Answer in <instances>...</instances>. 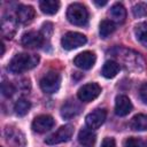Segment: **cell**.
Returning <instances> with one entry per match:
<instances>
[{"mask_svg":"<svg viewBox=\"0 0 147 147\" xmlns=\"http://www.w3.org/2000/svg\"><path fill=\"white\" fill-rule=\"evenodd\" d=\"M39 62V56L28 53L16 54L8 64V70L13 74H22L34 68Z\"/></svg>","mask_w":147,"mask_h":147,"instance_id":"obj_1","label":"cell"},{"mask_svg":"<svg viewBox=\"0 0 147 147\" xmlns=\"http://www.w3.org/2000/svg\"><path fill=\"white\" fill-rule=\"evenodd\" d=\"M67 17L71 24L84 26L87 24L88 21V11L86 7L82 3H71L67 10Z\"/></svg>","mask_w":147,"mask_h":147,"instance_id":"obj_2","label":"cell"},{"mask_svg":"<svg viewBox=\"0 0 147 147\" xmlns=\"http://www.w3.org/2000/svg\"><path fill=\"white\" fill-rule=\"evenodd\" d=\"M40 88L45 93H55L60 88L61 84V76L56 71H49L44 75L40 79Z\"/></svg>","mask_w":147,"mask_h":147,"instance_id":"obj_3","label":"cell"},{"mask_svg":"<svg viewBox=\"0 0 147 147\" xmlns=\"http://www.w3.org/2000/svg\"><path fill=\"white\" fill-rule=\"evenodd\" d=\"M87 41L86 37L83 33L79 32H67L62 39H61V45L64 49L67 51H71L75 48H78L83 45H85Z\"/></svg>","mask_w":147,"mask_h":147,"instance_id":"obj_4","label":"cell"},{"mask_svg":"<svg viewBox=\"0 0 147 147\" xmlns=\"http://www.w3.org/2000/svg\"><path fill=\"white\" fill-rule=\"evenodd\" d=\"M72 133H74V127L71 125H63L60 129H57L54 133L48 136L45 139V142L47 145H56V144L65 142L70 140V138L72 137Z\"/></svg>","mask_w":147,"mask_h":147,"instance_id":"obj_5","label":"cell"},{"mask_svg":"<svg viewBox=\"0 0 147 147\" xmlns=\"http://www.w3.org/2000/svg\"><path fill=\"white\" fill-rule=\"evenodd\" d=\"M101 93V87L96 84V83H88L83 85L79 90H78V99L83 102H90L94 99H96L99 96V94Z\"/></svg>","mask_w":147,"mask_h":147,"instance_id":"obj_6","label":"cell"},{"mask_svg":"<svg viewBox=\"0 0 147 147\" xmlns=\"http://www.w3.org/2000/svg\"><path fill=\"white\" fill-rule=\"evenodd\" d=\"M106 116H107V111L105 109H100V108L94 109L85 118L87 127L91 129V130H95V129L100 127L103 124V122L106 119Z\"/></svg>","mask_w":147,"mask_h":147,"instance_id":"obj_7","label":"cell"},{"mask_svg":"<svg viewBox=\"0 0 147 147\" xmlns=\"http://www.w3.org/2000/svg\"><path fill=\"white\" fill-rule=\"evenodd\" d=\"M22 45L28 48H39L44 44V34L37 31H29L22 36Z\"/></svg>","mask_w":147,"mask_h":147,"instance_id":"obj_8","label":"cell"},{"mask_svg":"<svg viewBox=\"0 0 147 147\" xmlns=\"http://www.w3.org/2000/svg\"><path fill=\"white\" fill-rule=\"evenodd\" d=\"M95 60H96V57H95V54L93 52L85 51V52L76 55V57L74 59V64L80 69L88 70L94 65Z\"/></svg>","mask_w":147,"mask_h":147,"instance_id":"obj_9","label":"cell"},{"mask_svg":"<svg viewBox=\"0 0 147 147\" xmlns=\"http://www.w3.org/2000/svg\"><path fill=\"white\" fill-rule=\"evenodd\" d=\"M54 125V119L49 115H39L32 122V130L38 133H44L51 130Z\"/></svg>","mask_w":147,"mask_h":147,"instance_id":"obj_10","label":"cell"},{"mask_svg":"<svg viewBox=\"0 0 147 147\" xmlns=\"http://www.w3.org/2000/svg\"><path fill=\"white\" fill-rule=\"evenodd\" d=\"M132 110V103L126 95H118L115 102V113L118 116H126Z\"/></svg>","mask_w":147,"mask_h":147,"instance_id":"obj_11","label":"cell"},{"mask_svg":"<svg viewBox=\"0 0 147 147\" xmlns=\"http://www.w3.org/2000/svg\"><path fill=\"white\" fill-rule=\"evenodd\" d=\"M34 14H36L34 9L31 6L22 5L16 10V20H17V22H20L22 24H28L33 20Z\"/></svg>","mask_w":147,"mask_h":147,"instance_id":"obj_12","label":"cell"},{"mask_svg":"<svg viewBox=\"0 0 147 147\" xmlns=\"http://www.w3.org/2000/svg\"><path fill=\"white\" fill-rule=\"evenodd\" d=\"M80 111V105L75 100H68L61 108V116L65 119L77 116Z\"/></svg>","mask_w":147,"mask_h":147,"instance_id":"obj_13","label":"cell"},{"mask_svg":"<svg viewBox=\"0 0 147 147\" xmlns=\"http://www.w3.org/2000/svg\"><path fill=\"white\" fill-rule=\"evenodd\" d=\"M78 141L83 147H93L96 141V136L93 130L84 127L78 133Z\"/></svg>","mask_w":147,"mask_h":147,"instance_id":"obj_14","label":"cell"},{"mask_svg":"<svg viewBox=\"0 0 147 147\" xmlns=\"http://www.w3.org/2000/svg\"><path fill=\"white\" fill-rule=\"evenodd\" d=\"M109 16L113 22L116 23H123L126 18V10L122 3H115L109 10Z\"/></svg>","mask_w":147,"mask_h":147,"instance_id":"obj_15","label":"cell"},{"mask_svg":"<svg viewBox=\"0 0 147 147\" xmlns=\"http://www.w3.org/2000/svg\"><path fill=\"white\" fill-rule=\"evenodd\" d=\"M130 127L134 131H146L147 130V115L138 114L130 121Z\"/></svg>","mask_w":147,"mask_h":147,"instance_id":"obj_16","label":"cell"},{"mask_svg":"<svg viewBox=\"0 0 147 147\" xmlns=\"http://www.w3.org/2000/svg\"><path fill=\"white\" fill-rule=\"evenodd\" d=\"M119 71V64L115 61H107L102 67V76L106 78H114Z\"/></svg>","mask_w":147,"mask_h":147,"instance_id":"obj_17","label":"cell"},{"mask_svg":"<svg viewBox=\"0 0 147 147\" xmlns=\"http://www.w3.org/2000/svg\"><path fill=\"white\" fill-rule=\"evenodd\" d=\"M41 11L46 15H54L60 8V2L55 0H44L39 3Z\"/></svg>","mask_w":147,"mask_h":147,"instance_id":"obj_18","label":"cell"},{"mask_svg":"<svg viewBox=\"0 0 147 147\" xmlns=\"http://www.w3.org/2000/svg\"><path fill=\"white\" fill-rule=\"evenodd\" d=\"M115 31V24L111 20H103L99 25V33L101 38H107Z\"/></svg>","mask_w":147,"mask_h":147,"instance_id":"obj_19","label":"cell"},{"mask_svg":"<svg viewBox=\"0 0 147 147\" xmlns=\"http://www.w3.org/2000/svg\"><path fill=\"white\" fill-rule=\"evenodd\" d=\"M30 108H31L30 101H28L26 99H23V98L18 99V100L16 101L15 106H14V110H15V113H16L18 116H24V115H26V114L29 113Z\"/></svg>","mask_w":147,"mask_h":147,"instance_id":"obj_20","label":"cell"},{"mask_svg":"<svg viewBox=\"0 0 147 147\" xmlns=\"http://www.w3.org/2000/svg\"><path fill=\"white\" fill-rule=\"evenodd\" d=\"M137 39L145 46H147V22L139 23L134 30Z\"/></svg>","mask_w":147,"mask_h":147,"instance_id":"obj_21","label":"cell"},{"mask_svg":"<svg viewBox=\"0 0 147 147\" xmlns=\"http://www.w3.org/2000/svg\"><path fill=\"white\" fill-rule=\"evenodd\" d=\"M18 134H21V132L20 131H16V130H14V129H11V127H7L6 129V138H7V140H8V142L9 141H15V146L16 147H20L21 145H20V140H22V141H24V137H17Z\"/></svg>","mask_w":147,"mask_h":147,"instance_id":"obj_22","label":"cell"},{"mask_svg":"<svg viewBox=\"0 0 147 147\" xmlns=\"http://www.w3.org/2000/svg\"><path fill=\"white\" fill-rule=\"evenodd\" d=\"M132 13L134 17H145L147 16V3L145 2H139L133 6Z\"/></svg>","mask_w":147,"mask_h":147,"instance_id":"obj_23","label":"cell"},{"mask_svg":"<svg viewBox=\"0 0 147 147\" xmlns=\"http://www.w3.org/2000/svg\"><path fill=\"white\" fill-rule=\"evenodd\" d=\"M1 92H2V94H3L5 96L9 98V96H11V95L14 94L15 87H14V85H13L10 82H3V83L1 84Z\"/></svg>","mask_w":147,"mask_h":147,"instance_id":"obj_24","label":"cell"},{"mask_svg":"<svg viewBox=\"0 0 147 147\" xmlns=\"http://www.w3.org/2000/svg\"><path fill=\"white\" fill-rule=\"evenodd\" d=\"M124 147H142V141L139 138H127L124 141Z\"/></svg>","mask_w":147,"mask_h":147,"instance_id":"obj_25","label":"cell"},{"mask_svg":"<svg viewBox=\"0 0 147 147\" xmlns=\"http://www.w3.org/2000/svg\"><path fill=\"white\" fill-rule=\"evenodd\" d=\"M139 94H140V98H141L142 102L147 105V83H144V84L140 86Z\"/></svg>","mask_w":147,"mask_h":147,"instance_id":"obj_26","label":"cell"},{"mask_svg":"<svg viewBox=\"0 0 147 147\" xmlns=\"http://www.w3.org/2000/svg\"><path fill=\"white\" fill-rule=\"evenodd\" d=\"M101 147H116L115 139L110 137H106L101 142Z\"/></svg>","mask_w":147,"mask_h":147,"instance_id":"obj_27","label":"cell"},{"mask_svg":"<svg viewBox=\"0 0 147 147\" xmlns=\"http://www.w3.org/2000/svg\"><path fill=\"white\" fill-rule=\"evenodd\" d=\"M94 2H95L98 6H105V5L107 3V1H101V2H100V1H94Z\"/></svg>","mask_w":147,"mask_h":147,"instance_id":"obj_28","label":"cell"},{"mask_svg":"<svg viewBox=\"0 0 147 147\" xmlns=\"http://www.w3.org/2000/svg\"><path fill=\"white\" fill-rule=\"evenodd\" d=\"M1 49H2L1 51V55H3V53H5V45L3 44H1Z\"/></svg>","mask_w":147,"mask_h":147,"instance_id":"obj_29","label":"cell"},{"mask_svg":"<svg viewBox=\"0 0 147 147\" xmlns=\"http://www.w3.org/2000/svg\"><path fill=\"white\" fill-rule=\"evenodd\" d=\"M142 147H147V140L142 142Z\"/></svg>","mask_w":147,"mask_h":147,"instance_id":"obj_30","label":"cell"}]
</instances>
